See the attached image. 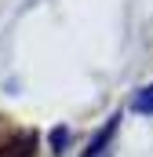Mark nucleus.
<instances>
[{
    "instance_id": "f03ea898",
    "label": "nucleus",
    "mask_w": 153,
    "mask_h": 157,
    "mask_svg": "<svg viewBox=\"0 0 153 157\" xmlns=\"http://www.w3.org/2000/svg\"><path fill=\"white\" fill-rule=\"evenodd\" d=\"M131 110H135V113H153V84H146L142 91H135Z\"/></svg>"
},
{
    "instance_id": "f257e3e1",
    "label": "nucleus",
    "mask_w": 153,
    "mask_h": 157,
    "mask_svg": "<svg viewBox=\"0 0 153 157\" xmlns=\"http://www.w3.org/2000/svg\"><path fill=\"white\" fill-rule=\"evenodd\" d=\"M117 121H120V117H110V121H106L102 135L91 139V146H88V154H84V157H106V154H110L106 146H110V139H113V132H117Z\"/></svg>"
},
{
    "instance_id": "20e7f679",
    "label": "nucleus",
    "mask_w": 153,
    "mask_h": 157,
    "mask_svg": "<svg viewBox=\"0 0 153 157\" xmlns=\"http://www.w3.org/2000/svg\"><path fill=\"white\" fill-rule=\"evenodd\" d=\"M51 143H55V150L66 143V128H55V135H51Z\"/></svg>"
},
{
    "instance_id": "7ed1b4c3",
    "label": "nucleus",
    "mask_w": 153,
    "mask_h": 157,
    "mask_svg": "<svg viewBox=\"0 0 153 157\" xmlns=\"http://www.w3.org/2000/svg\"><path fill=\"white\" fill-rule=\"evenodd\" d=\"M0 157H29V143H18V146H4Z\"/></svg>"
}]
</instances>
